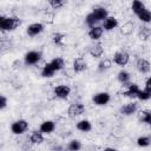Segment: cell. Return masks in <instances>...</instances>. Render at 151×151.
<instances>
[{
    "instance_id": "obj_33",
    "label": "cell",
    "mask_w": 151,
    "mask_h": 151,
    "mask_svg": "<svg viewBox=\"0 0 151 151\" xmlns=\"http://www.w3.org/2000/svg\"><path fill=\"white\" fill-rule=\"evenodd\" d=\"M48 4H50V6H52L54 9H58V8H61V7L66 4V1H64V0H50Z\"/></svg>"
},
{
    "instance_id": "obj_19",
    "label": "cell",
    "mask_w": 151,
    "mask_h": 151,
    "mask_svg": "<svg viewBox=\"0 0 151 151\" xmlns=\"http://www.w3.org/2000/svg\"><path fill=\"white\" fill-rule=\"evenodd\" d=\"M29 142L32 144H41L44 142V136L41 131H33L29 136Z\"/></svg>"
},
{
    "instance_id": "obj_8",
    "label": "cell",
    "mask_w": 151,
    "mask_h": 151,
    "mask_svg": "<svg viewBox=\"0 0 151 151\" xmlns=\"http://www.w3.org/2000/svg\"><path fill=\"white\" fill-rule=\"evenodd\" d=\"M54 96L57 98H60V99H66L70 93H71V88L67 86V85H59L57 87H54Z\"/></svg>"
},
{
    "instance_id": "obj_13",
    "label": "cell",
    "mask_w": 151,
    "mask_h": 151,
    "mask_svg": "<svg viewBox=\"0 0 151 151\" xmlns=\"http://www.w3.org/2000/svg\"><path fill=\"white\" fill-rule=\"evenodd\" d=\"M124 86H127V90L124 92V96L125 97H129V98H136L137 94H138V92L140 91L137 84H130L129 83V84H126Z\"/></svg>"
},
{
    "instance_id": "obj_27",
    "label": "cell",
    "mask_w": 151,
    "mask_h": 151,
    "mask_svg": "<svg viewBox=\"0 0 151 151\" xmlns=\"http://www.w3.org/2000/svg\"><path fill=\"white\" fill-rule=\"evenodd\" d=\"M111 66H112V61H111L110 59L105 58L104 60H101V61L98 64V71H99V72H104V71L109 70Z\"/></svg>"
},
{
    "instance_id": "obj_7",
    "label": "cell",
    "mask_w": 151,
    "mask_h": 151,
    "mask_svg": "<svg viewBox=\"0 0 151 151\" xmlns=\"http://www.w3.org/2000/svg\"><path fill=\"white\" fill-rule=\"evenodd\" d=\"M41 59V53L37 51H31L25 54V64L26 65H34Z\"/></svg>"
},
{
    "instance_id": "obj_12",
    "label": "cell",
    "mask_w": 151,
    "mask_h": 151,
    "mask_svg": "<svg viewBox=\"0 0 151 151\" xmlns=\"http://www.w3.org/2000/svg\"><path fill=\"white\" fill-rule=\"evenodd\" d=\"M136 67L140 73H147L150 71V68H151V65L146 59L138 58L137 61H136Z\"/></svg>"
},
{
    "instance_id": "obj_32",
    "label": "cell",
    "mask_w": 151,
    "mask_h": 151,
    "mask_svg": "<svg viewBox=\"0 0 151 151\" xmlns=\"http://www.w3.org/2000/svg\"><path fill=\"white\" fill-rule=\"evenodd\" d=\"M137 98L140 99V100H147V99L151 98V91H147L146 88L140 90L138 92V94H137Z\"/></svg>"
},
{
    "instance_id": "obj_23",
    "label": "cell",
    "mask_w": 151,
    "mask_h": 151,
    "mask_svg": "<svg viewBox=\"0 0 151 151\" xmlns=\"http://www.w3.org/2000/svg\"><path fill=\"white\" fill-rule=\"evenodd\" d=\"M137 17L143 22H150L151 21V11H149L147 8H144L142 12H139L137 14Z\"/></svg>"
},
{
    "instance_id": "obj_29",
    "label": "cell",
    "mask_w": 151,
    "mask_h": 151,
    "mask_svg": "<svg viewBox=\"0 0 151 151\" xmlns=\"http://www.w3.org/2000/svg\"><path fill=\"white\" fill-rule=\"evenodd\" d=\"M67 149H68L70 151H79V150L81 149V143H80L78 139H73V140H71V142L68 143Z\"/></svg>"
},
{
    "instance_id": "obj_36",
    "label": "cell",
    "mask_w": 151,
    "mask_h": 151,
    "mask_svg": "<svg viewBox=\"0 0 151 151\" xmlns=\"http://www.w3.org/2000/svg\"><path fill=\"white\" fill-rule=\"evenodd\" d=\"M64 150L65 149L63 146H60V145H55V146L52 147V151H64Z\"/></svg>"
},
{
    "instance_id": "obj_21",
    "label": "cell",
    "mask_w": 151,
    "mask_h": 151,
    "mask_svg": "<svg viewBox=\"0 0 151 151\" xmlns=\"http://www.w3.org/2000/svg\"><path fill=\"white\" fill-rule=\"evenodd\" d=\"M151 37V28L147 26H143L138 31V38L140 40H147Z\"/></svg>"
},
{
    "instance_id": "obj_20",
    "label": "cell",
    "mask_w": 151,
    "mask_h": 151,
    "mask_svg": "<svg viewBox=\"0 0 151 151\" xmlns=\"http://www.w3.org/2000/svg\"><path fill=\"white\" fill-rule=\"evenodd\" d=\"M50 65L52 66V68H53L54 71H60V70L64 68V66H65V61H64L63 58L57 57V58H54V59L50 63Z\"/></svg>"
},
{
    "instance_id": "obj_6",
    "label": "cell",
    "mask_w": 151,
    "mask_h": 151,
    "mask_svg": "<svg viewBox=\"0 0 151 151\" xmlns=\"http://www.w3.org/2000/svg\"><path fill=\"white\" fill-rule=\"evenodd\" d=\"M111 97L107 92H99V93H96L92 98L93 103L96 105H99V106H103V105H106L109 101H110Z\"/></svg>"
},
{
    "instance_id": "obj_11",
    "label": "cell",
    "mask_w": 151,
    "mask_h": 151,
    "mask_svg": "<svg viewBox=\"0 0 151 151\" xmlns=\"http://www.w3.org/2000/svg\"><path fill=\"white\" fill-rule=\"evenodd\" d=\"M103 52H104V48H103V45L100 42H96V44H92L90 47H88V53L94 57V58H99L103 55Z\"/></svg>"
},
{
    "instance_id": "obj_28",
    "label": "cell",
    "mask_w": 151,
    "mask_h": 151,
    "mask_svg": "<svg viewBox=\"0 0 151 151\" xmlns=\"http://www.w3.org/2000/svg\"><path fill=\"white\" fill-rule=\"evenodd\" d=\"M145 8V5L140 1V0H134L133 2H132V11H133V13L137 15L139 12H142L143 9Z\"/></svg>"
},
{
    "instance_id": "obj_31",
    "label": "cell",
    "mask_w": 151,
    "mask_h": 151,
    "mask_svg": "<svg viewBox=\"0 0 151 151\" xmlns=\"http://www.w3.org/2000/svg\"><path fill=\"white\" fill-rule=\"evenodd\" d=\"M137 144L142 147H145V146H149L151 144V138L147 137V136H142L137 139Z\"/></svg>"
},
{
    "instance_id": "obj_30",
    "label": "cell",
    "mask_w": 151,
    "mask_h": 151,
    "mask_svg": "<svg viewBox=\"0 0 151 151\" xmlns=\"http://www.w3.org/2000/svg\"><path fill=\"white\" fill-rule=\"evenodd\" d=\"M65 38H66V35H65L64 33H54V34L52 35L53 42H54L55 45H59V46L63 45V41H64Z\"/></svg>"
},
{
    "instance_id": "obj_2",
    "label": "cell",
    "mask_w": 151,
    "mask_h": 151,
    "mask_svg": "<svg viewBox=\"0 0 151 151\" xmlns=\"http://www.w3.org/2000/svg\"><path fill=\"white\" fill-rule=\"evenodd\" d=\"M21 20L18 17H0V28L2 31H13L19 27Z\"/></svg>"
},
{
    "instance_id": "obj_35",
    "label": "cell",
    "mask_w": 151,
    "mask_h": 151,
    "mask_svg": "<svg viewBox=\"0 0 151 151\" xmlns=\"http://www.w3.org/2000/svg\"><path fill=\"white\" fill-rule=\"evenodd\" d=\"M145 88H146L147 91H151V77L146 80V83H145Z\"/></svg>"
},
{
    "instance_id": "obj_1",
    "label": "cell",
    "mask_w": 151,
    "mask_h": 151,
    "mask_svg": "<svg viewBox=\"0 0 151 151\" xmlns=\"http://www.w3.org/2000/svg\"><path fill=\"white\" fill-rule=\"evenodd\" d=\"M109 17V13H107V9L104 8V7H97L94 8L91 13H88L85 18V21L86 24L90 26V27H93L94 24H97L98 21H104L106 18Z\"/></svg>"
},
{
    "instance_id": "obj_22",
    "label": "cell",
    "mask_w": 151,
    "mask_h": 151,
    "mask_svg": "<svg viewBox=\"0 0 151 151\" xmlns=\"http://www.w3.org/2000/svg\"><path fill=\"white\" fill-rule=\"evenodd\" d=\"M77 129L79 131H83V132H88V131H91L92 125H91V123L88 120L84 119V120H80V122L77 123Z\"/></svg>"
},
{
    "instance_id": "obj_38",
    "label": "cell",
    "mask_w": 151,
    "mask_h": 151,
    "mask_svg": "<svg viewBox=\"0 0 151 151\" xmlns=\"http://www.w3.org/2000/svg\"><path fill=\"white\" fill-rule=\"evenodd\" d=\"M150 127H151V124H150Z\"/></svg>"
},
{
    "instance_id": "obj_17",
    "label": "cell",
    "mask_w": 151,
    "mask_h": 151,
    "mask_svg": "<svg viewBox=\"0 0 151 151\" xmlns=\"http://www.w3.org/2000/svg\"><path fill=\"white\" fill-rule=\"evenodd\" d=\"M54 129H55V124L52 120H45L40 125V131L42 133H51L54 131Z\"/></svg>"
},
{
    "instance_id": "obj_34",
    "label": "cell",
    "mask_w": 151,
    "mask_h": 151,
    "mask_svg": "<svg viewBox=\"0 0 151 151\" xmlns=\"http://www.w3.org/2000/svg\"><path fill=\"white\" fill-rule=\"evenodd\" d=\"M7 105V98L5 96H0V109L4 110Z\"/></svg>"
},
{
    "instance_id": "obj_37",
    "label": "cell",
    "mask_w": 151,
    "mask_h": 151,
    "mask_svg": "<svg viewBox=\"0 0 151 151\" xmlns=\"http://www.w3.org/2000/svg\"><path fill=\"white\" fill-rule=\"evenodd\" d=\"M103 151H117V150L113 149V147H106V149H104Z\"/></svg>"
},
{
    "instance_id": "obj_15",
    "label": "cell",
    "mask_w": 151,
    "mask_h": 151,
    "mask_svg": "<svg viewBox=\"0 0 151 151\" xmlns=\"http://www.w3.org/2000/svg\"><path fill=\"white\" fill-rule=\"evenodd\" d=\"M103 32H104V28L101 26H93L88 31V37L92 40H98L103 35Z\"/></svg>"
},
{
    "instance_id": "obj_16",
    "label": "cell",
    "mask_w": 151,
    "mask_h": 151,
    "mask_svg": "<svg viewBox=\"0 0 151 151\" xmlns=\"http://www.w3.org/2000/svg\"><path fill=\"white\" fill-rule=\"evenodd\" d=\"M86 67H87L86 61H85L83 58H77V59H74V61H73V70H74V72L80 73V72L85 71Z\"/></svg>"
},
{
    "instance_id": "obj_10",
    "label": "cell",
    "mask_w": 151,
    "mask_h": 151,
    "mask_svg": "<svg viewBox=\"0 0 151 151\" xmlns=\"http://www.w3.org/2000/svg\"><path fill=\"white\" fill-rule=\"evenodd\" d=\"M44 31V25L41 22H34V24H31L28 27H27V34L31 35V37H34V35H38L39 33H41Z\"/></svg>"
},
{
    "instance_id": "obj_5",
    "label": "cell",
    "mask_w": 151,
    "mask_h": 151,
    "mask_svg": "<svg viewBox=\"0 0 151 151\" xmlns=\"http://www.w3.org/2000/svg\"><path fill=\"white\" fill-rule=\"evenodd\" d=\"M129 60H130V55H129V53H126L124 51L116 52L113 55V61L119 66H125L129 63Z\"/></svg>"
},
{
    "instance_id": "obj_4",
    "label": "cell",
    "mask_w": 151,
    "mask_h": 151,
    "mask_svg": "<svg viewBox=\"0 0 151 151\" xmlns=\"http://www.w3.org/2000/svg\"><path fill=\"white\" fill-rule=\"evenodd\" d=\"M84 112H85V106H84V104H81V103L72 104V105H70V107H68V110H67L68 116L72 117V118L78 117V116L83 114Z\"/></svg>"
},
{
    "instance_id": "obj_14",
    "label": "cell",
    "mask_w": 151,
    "mask_h": 151,
    "mask_svg": "<svg viewBox=\"0 0 151 151\" xmlns=\"http://www.w3.org/2000/svg\"><path fill=\"white\" fill-rule=\"evenodd\" d=\"M117 26H118V20L114 17H107L103 21V28L106 29V31H112Z\"/></svg>"
},
{
    "instance_id": "obj_24",
    "label": "cell",
    "mask_w": 151,
    "mask_h": 151,
    "mask_svg": "<svg viewBox=\"0 0 151 151\" xmlns=\"http://www.w3.org/2000/svg\"><path fill=\"white\" fill-rule=\"evenodd\" d=\"M117 78H118V80H119L123 85H126V84H129L131 76H130V73H129V72H126V71H119V72H118Z\"/></svg>"
},
{
    "instance_id": "obj_26",
    "label": "cell",
    "mask_w": 151,
    "mask_h": 151,
    "mask_svg": "<svg viewBox=\"0 0 151 151\" xmlns=\"http://www.w3.org/2000/svg\"><path fill=\"white\" fill-rule=\"evenodd\" d=\"M139 120L142 122V123H146V124H151V111H147V110H145V111H140V113H139Z\"/></svg>"
},
{
    "instance_id": "obj_9",
    "label": "cell",
    "mask_w": 151,
    "mask_h": 151,
    "mask_svg": "<svg viewBox=\"0 0 151 151\" xmlns=\"http://www.w3.org/2000/svg\"><path fill=\"white\" fill-rule=\"evenodd\" d=\"M137 107H138V104L136 101H131V103H127L125 105H123L119 110V112L124 116H131L132 113H134L137 111Z\"/></svg>"
},
{
    "instance_id": "obj_3",
    "label": "cell",
    "mask_w": 151,
    "mask_h": 151,
    "mask_svg": "<svg viewBox=\"0 0 151 151\" xmlns=\"http://www.w3.org/2000/svg\"><path fill=\"white\" fill-rule=\"evenodd\" d=\"M27 129H28V123H27L25 119L15 120V122L12 123V125H11V131H12L14 134H21V133H24Z\"/></svg>"
},
{
    "instance_id": "obj_18",
    "label": "cell",
    "mask_w": 151,
    "mask_h": 151,
    "mask_svg": "<svg viewBox=\"0 0 151 151\" xmlns=\"http://www.w3.org/2000/svg\"><path fill=\"white\" fill-rule=\"evenodd\" d=\"M133 27H134L133 21L129 20V21H126L125 24L122 25V27H120V33H122L123 35H130V34L133 32Z\"/></svg>"
},
{
    "instance_id": "obj_25",
    "label": "cell",
    "mask_w": 151,
    "mask_h": 151,
    "mask_svg": "<svg viewBox=\"0 0 151 151\" xmlns=\"http://www.w3.org/2000/svg\"><path fill=\"white\" fill-rule=\"evenodd\" d=\"M54 72H55V71L52 68V66H51L50 63H48V64H46V65L42 67V70H41V76L45 77V78H51V77H53Z\"/></svg>"
}]
</instances>
